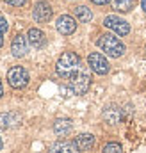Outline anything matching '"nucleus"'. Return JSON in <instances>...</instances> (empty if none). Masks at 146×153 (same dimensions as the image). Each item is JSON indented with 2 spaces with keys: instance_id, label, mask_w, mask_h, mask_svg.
<instances>
[{
  "instance_id": "f257e3e1",
  "label": "nucleus",
  "mask_w": 146,
  "mask_h": 153,
  "mask_svg": "<svg viewBox=\"0 0 146 153\" xmlns=\"http://www.w3.org/2000/svg\"><path fill=\"white\" fill-rule=\"evenodd\" d=\"M80 68H82V62H80V57L75 52H64L59 57L57 64H55V71L61 78H70Z\"/></svg>"
},
{
  "instance_id": "39448f33",
  "label": "nucleus",
  "mask_w": 146,
  "mask_h": 153,
  "mask_svg": "<svg viewBox=\"0 0 146 153\" xmlns=\"http://www.w3.org/2000/svg\"><path fill=\"white\" fill-rule=\"evenodd\" d=\"M87 64H89V68H91L95 73H98V75H107L109 70H110L107 59H105L100 52H91V53L87 55Z\"/></svg>"
},
{
  "instance_id": "b1692460",
  "label": "nucleus",
  "mask_w": 146,
  "mask_h": 153,
  "mask_svg": "<svg viewBox=\"0 0 146 153\" xmlns=\"http://www.w3.org/2000/svg\"><path fill=\"white\" fill-rule=\"evenodd\" d=\"M141 4H143V9H145V11H146V0H143Z\"/></svg>"
},
{
  "instance_id": "393cba45",
  "label": "nucleus",
  "mask_w": 146,
  "mask_h": 153,
  "mask_svg": "<svg viewBox=\"0 0 146 153\" xmlns=\"http://www.w3.org/2000/svg\"><path fill=\"white\" fill-rule=\"evenodd\" d=\"M2 146H4V144H2V137H0V150H2Z\"/></svg>"
},
{
  "instance_id": "423d86ee",
  "label": "nucleus",
  "mask_w": 146,
  "mask_h": 153,
  "mask_svg": "<svg viewBox=\"0 0 146 153\" xmlns=\"http://www.w3.org/2000/svg\"><path fill=\"white\" fill-rule=\"evenodd\" d=\"M104 25H105L109 30L116 32L118 36H127V34L130 32V25H128V22H125L123 18H119V16H114V14L105 16V20H104Z\"/></svg>"
},
{
  "instance_id": "2eb2a0df",
  "label": "nucleus",
  "mask_w": 146,
  "mask_h": 153,
  "mask_svg": "<svg viewBox=\"0 0 146 153\" xmlns=\"http://www.w3.org/2000/svg\"><path fill=\"white\" fill-rule=\"evenodd\" d=\"M73 14L77 16V20H78L80 23H87V22L93 20V11H91L87 5H77V7L73 9Z\"/></svg>"
},
{
  "instance_id": "9b49d317",
  "label": "nucleus",
  "mask_w": 146,
  "mask_h": 153,
  "mask_svg": "<svg viewBox=\"0 0 146 153\" xmlns=\"http://www.w3.org/2000/svg\"><path fill=\"white\" fill-rule=\"evenodd\" d=\"M27 39H29V43H31L34 48H43V46H45V43H46L45 32H43V30H39V29H34V27L27 32Z\"/></svg>"
},
{
  "instance_id": "1a4fd4ad",
  "label": "nucleus",
  "mask_w": 146,
  "mask_h": 153,
  "mask_svg": "<svg viewBox=\"0 0 146 153\" xmlns=\"http://www.w3.org/2000/svg\"><path fill=\"white\" fill-rule=\"evenodd\" d=\"M11 52H13L14 57H23V55H27V52H29V39H27V36L16 34V36L13 38V43H11Z\"/></svg>"
},
{
  "instance_id": "aec40b11",
  "label": "nucleus",
  "mask_w": 146,
  "mask_h": 153,
  "mask_svg": "<svg viewBox=\"0 0 146 153\" xmlns=\"http://www.w3.org/2000/svg\"><path fill=\"white\" fill-rule=\"evenodd\" d=\"M9 5H14V7H22V5H25L27 4V0H5Z\"/></svg>"
},
{
  "instance_id": "4468645a",
  "label": "nucleus",
  "mask_w": 146,
  "mask_h": 153,
  "mask_svg": "<svg viewBox=\"0 0 146 153\" xmlns=\"http://www.w3.org/2000/svg\"><path fill=\"white\" fill-rule=\"evenodd\" d=\"M50 153H78L75 143H66V141H59V143H54L50 146Z\"/></svg>"
},
{
  "instance_id": "412c9836",
  "label": "nucleus",
  "mask_w": 146,
  "mask_h": 153,
  "mask_svg": "<svg viewBox=\"0 0 146 153\" xmlns=\"http://www.w3.org/2000/svg\"><path fill=\"white\" fill-rule=\"evenodd\" d=\"M93 4H96V5H105V4H109L110 0H91Z\"/></svg>"
},
{
  "instance_id": "ddd939ff",
  "label": "nucleus",
  "mask_w": 146,
  "mask_h": 153,
  "mask_svg": "<svg viewBox=\"0 0 146 153\" xmlns=\"http://www.w3.org/2000/svg\"><path fill=\"white\" fill-rule=\"evenodd\" d=\"M72 119H68V117H59L54 121V132L57 135H63V137L72 132Z\"/></svg>"
},
{
  "instance_id": "dca6fc26",
  "label": "nucleus",
  "mask_w": 146,
  "mask_h": 153,
  "mask_svg": "<svg viewBox=\"0 0 146 153\" xmlns=\"http://www.w3.org/2000/svg\"><path fill=\"white\" fill-rule=\"evenodd\" d=\"M20 123V116L18 114H0V130H7L14 125Z\"/></svg>"
},
{
  "instance_id": "4be33fe9",
  "label": "nucleus",
  "mask_w": 146,
  "mask_h": 153,
  "mask_svg": "<svg viewBox=\"0 0 146 153\" xmlns=\"http://www.w3.org/2000/svg\"><path fill=\"white\" fill-rule=\"evenodd\" d=\"M2 45H4V32L0 30V48H2Z\"/></svg>"
},
{
  "instance_id": "20e7f679",
  "label": "nucleus",
  "mask_w": 146,
  "mask_h": 153,
  "mask_svg": "<svg viewBox=\"0 0 146 153\" xmlns=\"http://www.w3.org/2000/svg\"><path fill=\"white\" fill-rule=\"evenodd\" d=\"M7 82L13 89H23L29 84V71L23 66H13L7 71Z\"/></svg>"
},
{
  "instance_id": "6ab92c4d",
  "label": "nucleus",
  "mask_w": 146,
  "mask_h": 153,
  "mask_svg": "<svg viewBox=\"0 0 146 153\" xmlns=\"http://www.w3.org/2000/svg\"><path fill=\"white\" fill-rule=\"evenodd\" d=\"M7 29H9V23H7V20H5L4 16H0V30L5 34V32H7Z\"/></svg>"
},
{
  "instance_id": "f03ea898",
  "label": "nucleus",
  "mask_w": 146,
  "mask_h": 153,
  "mask_svg": "<svg viewBox=\"0 0 146 153\" xmlns=\"http://www.w3.org/2000/svg\"><path fill=\"white\" fill-rule=\"evenodd\" d=\"M96 43H98V46L107 55H110V57H121L125 53V45L116 38V36H112V34H102Z\"/></svg>"
},
{
  "instance_id": "5701e85b",
  "label": "nucleus",
  "mask_w": 146,
  "mask_h": 153,
  "mask_svg": "<svg viewBox=\"0 0 146 153\" xmlns=\"http://www.w3.org/2000/svg\"><path fill=\"white\" fill-rule=\"evenodd\" d=\"M4 94V87H2V80H0V96Z\"/></svg>"
},
{
  "instance_id": "9d476101",
  "label": "nucleus",
  "mask_w": 146,
  "mask_h": 153,
  "mask_svg": "<svg viewBox=\"0 0 146 153\" xmlns=\"http://www.w3.org/2000/svg\"><path fill=\"white\" fill-rule=\"evenodd\" d=\"M75 146L78 152H89L95 146V135L91 134H80L75 137Z\"/></svg>"
},
{
  "instance_id": "7ed1b4c3",
  "label": "nucleus",
  "mask_w": 146,
  "mask_h": 153,
  "mask_svg": "<svg viewBox=\"0 0 146 153\" xmlns=\"http://www.w3.org/2000/svg\"><path fill=\"white\" fill-rule=\"evenodd\" d=\"M68 80H70V89L75 94H86L89 85H91V75L84 68H80L77 73H73Z\"/></svg>"
},
{
  "instance_id": "0eeeda50",
  "label": "nucleus",
  "mask_w": 146,
  "mask_h": 153,
  "mask_svg": "<svg viewBox=\"0 0 146 153\" xmlns=\"http://www.w3.org/2000/svg\"><path fill=\"white\" fill-rule=\"evenodd\" d=\"M52 13H54L52 5L48 2H37L34 5V9H32V18L37 23H46L52 18Z\"/></svg>"
},
{
  "instance_id": "6e6552de",
  "label": "nucleus",
  "mask_w": 146,
  "mask_h": 153,
  "mask_svg": "<svg viewBox=\"0 0 146 153\" xmlns=\"http://www.w3.org/2000/svg\"><path fill=\"white\" fill-rule=\"evenodd\" d=\"M55 27H57L59 34H63V36H72L73 32L77 30V22H75V18L70 16V14H63V16L57 18Z\"/></svg>"
},
{
  "instance_id": "a211bd4d",
  "label": "nucleus",
  "mask_w": 146,
  "mask_h": 153,
  "mask_svg": "<svg viewBox=\"0 0 146 153\" xmlns=\"http://www.w3.org/2000/svg\"><path fill=\"white\" fill-rule=\"evenodd\" d=\"M121 144L119 143H109L104 146V153H121Z\"/></svg>"
},
{
  "instance_id": "f8f14e48",
  "label": "nucleus",
  "mask_w": 146,
  "mask_h": 153,
  "mask_svg": "<svg viewBox=\"0 0 146 153\" xmlns=\"http://www.w3.org/2000/svg\"><path fill=\"white\" fill-rule=\"evenodd\" d=\"M121 117H123V112H121L119 107H116V105L105 107V111H104V119H105L109 125H118V123L121 121Z\"/></svg>"
},
{
  "instance_id": "f3484780",
  "label": "nucleus",
  "mask_w": 146,
  "mask_h": 153,
  "mask_svg": "<svg viewBox=\"0 0 146 153\" xmlns=\"http://www.w3.org/2000/svg\"><path fill=\"white\" fill-rule=\"evenodd\" d=\"M110 2H112V7L119 13H128L136 5V0H110Z\"/></svg>"
}]
</instances>
